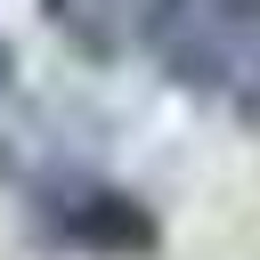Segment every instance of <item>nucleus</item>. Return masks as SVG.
Segmentation results:
<instances>
[{
  "label": "nucleus",
  "instance_id": "1",
  "mask_svg": "<svg viewBox=\"0 0 260 260\" xmlns=\"http://www.w3.org/2000/svg\"><path fill=\"white\" fill-rule=\"evenodd\" d=\"M146 49L171 89L260 130V0H154Z\"/></svg>",
  "mask_w": 260,
  "mask_h": 260
},
{
  "label": "nucleus",
  "instance_id": "2",
  "mask_svg": "<svg viewBox=\"0 0 260 260\" xmlns=\"http://www.w3.org/2000/svg\"><path fill=\"white\" fill-rule=\"evenodd\" d=\"M41 236L49 244H73V252H106V260H130V252H154V219L138 195L106 187V179H41V203H32Z\"/></svg>",
  "mask_w": 260,
  "mask_h": 260
},
{
  "label": "nucleus",
  "instance_id": "3",
  "mask_svg": "<svg viewBox=\"0 0 260 260\" xmlns=\"http://www.w3.org/2000/svg\"><path fill=\"white\" fill-rule=\"evenodd\" d=\"M49 8V24L81 49V57H98V65H114L130 41H146V24H154V0H41Z\"/></svg>",
  "mask_w": 260,
  "mask_h": 260
},
{
  "label": "nucleus",
  "instance_id": "4",
  "mask_svg": "<svg viewBox=\"0 0 260 260\" xmlns=\"http://www.w3.org/2000/svg\"><path fill=\"white\" fill-rule=\"evenodd\" d=\"M0 179H8V146H0Z\"/></svg>",
  "mask_w": 260,
  "mask_h": 260
}]
</instances>
